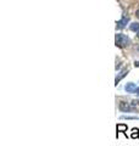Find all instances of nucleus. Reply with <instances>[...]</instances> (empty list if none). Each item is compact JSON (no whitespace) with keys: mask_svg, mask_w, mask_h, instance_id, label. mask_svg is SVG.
<instances>
[{"mask_svg":"<svg viewBox=\"0 0 139 146\" xmlns=\"http://www.w3.org/2000/svg\"><path fill=\"white\" fill-rule=\"evenodd\" d=\"M138 116H128V115H123L121 116V119H138Z\"/></svg>","mask_w":139,"mask_h":146,"instance_id":"nucleus-9","label":"nucleus"},{"mask_svg":"<svg viewBox=\"0 0 139 146\" xmlns=\"http://www.w3.org/2000/svg\"><path fill=\"white\" fill-rule=\"evenodd\" d=\"M131 138L132 139H138L139 138V129H138V128H133V129H132Z\"/></svg>","mask_w":139,"mask_h":146,"instance_id":"nucleus-8","label":"nucleus"},{"mask_svg":"<svg viewBox=\"0 0 139 146\" xmlns=\"http://www.w3.org/2000/svg\"><path fill=\"white\" fill-rule=\"evenodd\" d=\"M132 106H139V100H133V101L131 102Z\"/></svg>","mask_w":139,"mask_h":146,"instance_id":"nucleus-10","label":"nucleus"},{"mask_svg":"<svg viewBox=\"0 0 139 146\" xmlns=\"http://www.w3.org/2000/svg\"><path fill=\"white\" fill-rule=\"evenodd\" d=\"M134 66H136V67H139V61H136V62H134Z\"/></svg>","mask_w":139,"mask_h":146,"instance_id":"nucleus-12","label":"nucleus"},{"mask_svg":"<svg viewBox=\"0 0 139 146\" xmlns=\"http://www.w3.org/2000/svg\"><path fill=\"white\" fill-rule=\"evenodd\" d=\"M136 15H137V17L139 18V10H137V12H136Z\"/></svg>","mask_w":139,"mask_h":146,"instance_id":"nucleus-13","label":"nucleus"},{"mask_svg":"<svg viewBox=\"0 0 139 146\" xmlns=\"http://www.w3.org/2000/svg\"><path fill=\"white\" fill-rule=\"evenodd\" d=\"M134 94H137L138 96H139V88H137V89H136V91H134Z\"/></svg>","mask_w":139,"mask_h":146,"instance_id":"nucleus-11","label":"nucleus"},{"mask_svg":"<svg viewBox=\"0 0 139 146\" xmlns=\"http://www.w3.org/2000/svg\"><path fill=\"white\" fill-rule=\"evenodd\" d=\"M129 29H131L132 32H136V33H138V32H139V23H138V22H133V23L129 26Z\"/></svg>","mask_w":139,"mask_h":146,"instance_id":"nucleus-7","label":"nucleus"},{"mask_svg":"<svg viewBox=\"0 0 139 146\" xmlns=\"http://www.w3.org/2000/svg\"><path fill=\"white\" fill-rule=\"evenodd\" d=\"M127 129H128V127L126 125V124H123V123H120V124H117L116 125V130H117V134H116V138L118 136V133H123L124 135L127 136Z\"/></svg>","mask_w":139,"mask_h":146,"instance_id":"nucleus-4","label":"nucleus"},{"mask_svg":"<svg viewBox=\"0 0 139 146\" xmlns=\"http://www.w3.org/2000/svg\"><path fill=\"white\" fill-rule=\"evenodd\" d=\"M128 72H129V68H123V70L120 72V73H117V76H116V78H115V85L117 86V84L121 82L124 77H126L127 74H128Z\"/></svg>","mask_w":139,"mask_h":146,"instance_id":"nucleus-3","label":"nucleus"},{"mask_svg":"<svg viewBox=\"0 0 139 146\" xmlns=\"http://www.w3.org/2000/svg\"><path fill=\"white\" fill-rule=\"evenodd\" d=\"M118 108H120V111H122V112H133L134 111V106H132V105H129L124 101L120 102Z\"/></svg>","mask_w":139,"mask_h":146,"instance_id":"nucleus-2","label":"nucleus"},{"mask_svg":"<svg viewBox=\"0 0 139 146\" xmlns=\"http://www.w3.org/2000/svg\"><path fill=\"white\" fill-rule=\"evenodd\" d=\"M136 89H137V85H136V83H132V82H129V83L124 85V90H126L127 93H134Z\"/></svg>","mask_w":139,"mask_h":146,"instance_id":"nucleus-5","label":"nucleus"},{"mask_svg":"<svg viewBox=\"0 0 139 146\" xmlns=\"http://www.w3.org/2000/svg\"><path fill=\"white\" fill-rule=\"evenodd\" d=\"M128 21H129V18L126 17V16H123V17H122V20H120V21L117 22V28H118V29H122L123 27L128 23Z\"/></svg>","mask_w":139,"mask_h":146,"instance_id":"nucleus-6","label":"nucleus"},{"mask_svg":"<svg viewBox=\"0 0 139 146\" xmlns=\"http://www.w3.org/2000/svg\"><path fill=\"white\" fill-rule=\"evenodd\" d=\"M129 43H131V40H129V38L127 35H124L122 33H118V34H116L115 36V44H116V46H118V48H126L129 45Z\"/></svg>","mask_w":139,"mask_h":146,"instance_id":"nucleus-1","label":"nucleus"}]
</instances>
